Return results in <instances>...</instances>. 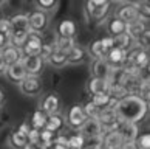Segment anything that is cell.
Masks as SVG:
<instances>
[{"mask_svg":"<svg viewBox=\"0 0 150 149\" xmlns=\"http://www.w3.org/2000/svg\"><path fill=\"white\" fill-rule=\"evenodd\" d=\"M82 110H84L87 120H98L101 115V109H98L91 101H88L85 104H82Z\"/></svg>","mask_w":150,"mask_h":149,"instance_id":"d590c367","label":"cell"},{"mask_svg":"<svg viewBox=\"0 0 150 149\" xmlns=\"http://www.w3.org/2000/svg\"><path fill=\"white\" fill-rule=\"evenodd\" d=\"M146 30H149V26H147L146 22H142V20H139V19H136V20L130 22V24H127L125 33L132 37V39H135V41H136L138 37H139Z\"/></svg>","mask_w":150,"mask_h":149,"instance_id":"484cf974","label":"cell"},{"mask_svg":"<svg viewBox=\"0 0 150 149\" xmlns=\"http://www.w3.org/2000/svg\"><path fill=\"white\" fill-rule=\"evenodd\" d=\"M104 5H110V0H87L85 2L87 8H98V6H104Z\"/></svg>","mask_w":150,"mask_h":149,"instance_id":"ee69618b","label":"cell"},{"mask_svg":"<svg viewBox=\"0 0 150 149\" xmlns=\"http://www.w3.org/2000/svg\"><path fill=\"white\" fill-rule=\"evenodd\" d=\"M45 149H68V146H67V135L57 134L56 140H54L50 146H47Z\"/></svg>","mask_w":150,"mask_h":149,"instance_id":"ab89813d","label":"cell"},{"mask_svg":"<svg viewBox=\"0 0 150 149\" xmlns=\"http://www.w3.org/2000/svg\"><path fill=\"white\" fill-rule=\"evenodd\" d=\"M56 39H53L51 42H45L43 41V43H42V51H40V56L43 58V59H48L50 56H51V54L56 51Z\"/></svg>","mask_w":150,"mask_h":149,"instance_id":"74e56055","label":"cell"},{"mask_svg":"<svg viewBox=\"0 0 150 149\" xmlns=\"http://www.w3.org/2000/svg\"><path fill=\"white\" fill-rule=\"evenodd\" d=\"M6 3H8V0H0V8H2V6H5Z\"/></svg>","mask_w":150,"mask_h":149,"instance_id":"11a10c76","label":"cell"},{"mask_svg":"<svg viewBox=\"0 0 150 149\" xmlns=\"http://www.w3.org/2000/svg\"><path fill=\"white\" fill-rule=\"evenodd\" d=\"M9 25H11V31H23L28 33L30 26H28V14L26 13H17L13 17H9Z\"/></svg>","mask_w":150,"mask_h":149,"instance_id":"7402d4cb","label":"cell"},{"mask_svg":"<svg viewBox=\"0 0 150 149\" xmlns=\"http://www.w3.org/2000/svg\"><path fill=\"white\" fill-rule=\"evenodd\" d=\"M47 64L50 65V67L56 68V70H60V68H65L67 65H68V61H67V53L64 51H59V50H56L51 56H50L47 59Z\"/></svg>","mask_w":150,"mask_h":149,"instance_id":"4316f807","label":"cell"},{"mask_svg":"<svg viewBox=\"0 0 150 149\" xmlns=\"http://www.w3.org/2000/svg\"><path fill=\"white\" fill-rule=\"evenodd\" d=\"M125 58H127V51L124 50H119L113 47L105 56V61L110 65V68H122L125 64Z\"/></svg>","mask_w":150,"mask_h":149,"instance_id":"e0dca14e","label":"cell"},{"mask_svg":"<svg viewBox=\"0 0 150 149\" xmlns=\"http://www.w3.org/2000/svg\"><path fill=\"white\" fill-rule=\"evenodd\" d=\"M25 149H40L39 145H34V143H28V145L25 146Z\"/></svg>","mask_w":150,"mask_h":149,"instance_id":"f5cc1de1","label":"cell"},{"mask_svg":"<svg viewBox=\"0 0 150 149\" xmlns=\"http://www.w3.org/2000/svg\"><path fill=\"white\" fill-rule=\"evenodd\" d=\"M64 118H65V124L74 132H79L81 128L87 121V117H85L84 110H82V104H74V106H71L67 110V113L64 115Z\"/></svg>","mask_w":150,"mask_h":149,"instance_id":"5b68a950","label":"cell"},{"mask_svg":"<svg viewBox=\"0 0 150 149\" xmlns=\"http://www.w3.org/2000/svg\"><path fill=\"white\" fill-rule=\"evenodd\" d=\"M101 43H102V47H104V50H105L107 53L115 47V41H113V37H110V36L102 37V39H101Z\"/></svg>","mask_w":150,"mask_h":149,"instance_id":"f6af8a7d","label":"cell"},{"mask_svg":"<svg viewBox=\"0 0 150 149\" xmlns=\"http://www.w3.org/2000/svg\"><path fill=\"white\" fill-rule=\"evenodd\" d=\"M26 138H28V143H34V145H39V130L31 128L30 132L26 134Z\"/></svg>","mask_w":150,"mask_h":149,"instance_id":"bcb514c9","label":"cell"},{"mask_svg":"<svg viewBox=\"0 0 150 149\" xmlns=\"http://www.w3.org/2000/svg\"><path fill=\"white\" fill-rule=\"evenodd\" d=\"M87 56H90L91 59H105L107 51L104 50L101 39H93L91 42H88V45L85 47Z\"/></svg>","mask_w":150,"mask_h":149,"instance_id":"cb8c5ba5","label":"cell"},{"mask_svg":"<svg viewBox=\"0 0 150 149\" xmlns=\"http://www.w3.org/2000/svg\"><path fill=\"white\" fill-rule=\"evenodd\" d=\"M22 64H23L28 76H40L43 73V70H45L47 61L40 54H37V56H23L22 58Z\"/></svg>","mask_w":150,"mask_h":149,"instance_id":"ba28073f","label":"cell"},{"mask_svg":"<svg viewBox=\"0 0 150 149\" xmlns=\"http://www.w3.org/2000/svg\"><path fill=\"white\" fill-rule=\"evenodd\" d=\"M121 149H138L136 145H135V141H125L124 145H122Z\"/></svg>","mask_w":150,"mask_h":149,"instance_id":"f907efd6","label":"cell"},{"mask_svg":"<svg viewBox=\"0 0 150 149\" xmlns=\"http://www.w3.org/2000/svg\"><path fill=\"white\" fill-rule=\"evenodd\" d=\"M26 36H28V33H23V31H11L9 34V43L14 47H22L23 45V42L26 39Z\"/></svg>","mask_w":150,"mask_h":149,"instance_id":"8d00e7d4","label":"cell"},{"mask_svg":"<svg viewBox=\"0 0 150 149\" xmlns=\"http://www.w3.org/2000/svg\"><path fill=\"white\" fill-rule=\"evenodd\" d=\"M90 101L96 106L98 109H108V107H113L116 104V99H113L110 96V93H101V95H93Z\"/></svg>","mask_w":150,"mask_h":149,"instance_id":"83f0119b","label":"cell"},{"mask_svg":"<svg viewBox=\"0 0 150 149\" xmlns=\"http://www.w3.org/2000/svg\"><path fill=\"white\" fill-rule=\"evenodd\" d=\"M98 121L101 123L104 132L116 130V129H118V126H119V121H118V118H116V115H115V112H113L112 107L101 110V115H99Z\"/></svg>","mask_w":150,"mask_h":149,"instance_id":"8fae6325","label":"cell"},{"mask_svg":"<svg viewBox=\"0 0 150 149\" xmlns=\"http://www.w3.org/2000/svg\"><path fill=\"white\" fill-rule=\"evenodd\" d=\"M54 39H56V48L59 51H64V53H68L71 48L74 47V39H68V37H57L54 34Z\"/></svg>","mask_w":150,"mask_h":149,"instance_id":"e575fe53","label":"cell"},{"mask_svg":"<svg viewBox=\"0 0 150 149\" xmlns=\"http://www.w3.org/2000/svg\"><path fill=\"white\" fill-rule=\"evenodd\" d=\"M88 70H90V75L93 78H102L107 79L110 75V65L107 64L105 59H91L90 65H88Z\"/></svg>","mask_w":150,"mask_h":149,"instance_id":"4fadbf2b","label":"cell"},{"mask_svg":"<svg viewBox=\"0 0 150 149\" xmlns=\"http://www.w3.org/2000/svg\"><path fill=\"white\" fill-rule=\"evenodd\" d=\"M102 137H90L85 138V149H101Z\"/></svg>","mask_w":150,"mask_h":149,"instance_id":"60d3db41","label":"cell"},{"mask_svg":"<svg viewBox=\"0 0 150 149\" xmlns=\"http://www.w3.org/2000/svg\"><path fill=\"white\" fill-rule=\"evenodd\" d=\"M30 129H31L30 123H28V121H23V123H20V124L17 126V129H16V130H19L20 134L26 135V134H28V132H30Z\"/></svg>","mask_w":150,"mask_h":149,"instance_id":"7dc6e473","label":"cell"},{"mask_svg":"<svg viewBox=\"0 0 150 149\" xmlns=\"http://www.w3.org/2000/svg\"><path fill=\"white\" fill-rule=\"evenodd\" d=\"M79 132L85 138H90V137H102V134H104L102 126L98 120H87Z\"/></svg>","mask_w":150,"mask_h":149,"instance_id":"44dd1931","label":"cell"},{"mask_svg":"<svg viewBox=\"0 0 150 149\" xmlns=\"http://www.w3.org/2000/svg\"><path fill=\"white\" fill-rule=\"evenodd\" d=\"M0 117H2V107H0Z\"/></svg>","mask_w":150,"mask_h":149,"instance_id":"9f6ffc18","label":"cell"},{"mask_svg":"<svg viewBox=\"0 0 150 149\" xmlns=\"http://www.w3.org/2000/svg\"><path fill=\"white\" fill-rule=\"evenodd\" d=\"M34 5H36V9L43 11V13L51 16L59 8V0H34Z\"/></svg>","mask_w":150,"mask_h":149,"instance_id":"f546056e","label":"cell"},{"mask_svg":"<svg viewBox=\"0 0 150 149\" xmlns=\"http://www.w3.org/2000/svg\"><path fill=\"white\" fill-rule=\"evenodd\" d=\"M125 64L132 65V67H135L141 71H146L147 67H149V50H144V48H141L139 45L135 43V45L127 51Z\"/></svg>","mask_w":150,"mask_h":149,"instance_id":"7a4b0ae2","label":"cell"},{"mask_svg":"<svg viewBox=\"0 0 150 149\" xmlns=\"http://www.w3.org/2000/svg\"><path fill=\"white\" fill-rule=\"evenodd\" d=\"M125 28H127V24H124L119 19H116L115 16L107 19V33L110 37H118L121 34H124Z\"/></svg>","mask_w":150,"mask_h":149,"instance_id":"d4e9b609","label":"cell"},{"mask_svg":"<svg viewBox=\"0 0 150 149\" xmlns=\"http://www.w3.org/2000/svg\"><path fill=\"white\" fill-rule=\"evenodd\" d=\"M67 61H68V65H81L87 61V51L85 47L79 45V43H74V47L67 53Z\"/></svg>","mask_w":150,"mask_h":149,"instance_id":"ac0fdd59","label":"cell"},{"mask_svg":"<svg viewBox=\"0 0 150 149\" xmlns=\"http://www.w3.org/2000/svg\"><path fill=\"white\" fill-rule=\"evenodd\" d=\"M85 89H87V92H88V95H90V96L101 95V93H110L108 81L102 79V78H93V76H90V79L87 81Z\"/></svg>","mask_w":150,"mask_h":149,"instance_id":"7c38bea8","label":"cell"},{"mask_svg":"<svg viewBox=\"0 0 150 149\" xmlns=\"http://www.w3.org/2000/svg\"><path fill=\"white\" fill-rule=\"evenodd\" d=\"M0 53H2V56H3V59H5V62H6V65L20 62L22 58H23L22 50H20L19 47L11 45V43H8L6 47H3L2 50H0Z\"/></svg>","mask_w":150,"mask_h":149,"instance_id":"d6986e66","label":"cell"},{"mask_svg":"<svg viewBox=\"0 0 150 149\" xmlns=\"http://www.w3.org/2000/svg\"><path fill=\"white\" fill-rule=\"evenodd\" d=\"M17 87L22 95L28 98H36V96H40V93L43 90V82L40 79V76H26Z\"/></svg>","mask_w":150,"mask_h":149,"instance_id":"8992f818","label":"cell"},{"mask_svg":"<svg viewBox=\"0 0 150 149\" xmlns=\"http://www.w3.org/2000/svg\"><path fill=\"white\" fill-rule=\"evenodd\" d=\"M37 109L42 110L47 115H53V113H59L62 112V101L60 96L56 92H48L45 95H42L37 101Z\"/></svg>","mask_w":150,"mask_h":149,"instance_id":"3957f363","label":"cell"},{"mask_svg":"<svg viewBox=\"0 0 150 149\" xmlns=\"http://www.w3.org/2000/svg\"><path fill=\"white\" fill-rule=\"evenodd\" d=\"M124 138L118 130H110L102 134V146L101 149H121L124 145Z\"/></svg>","mask_w":150,"mask_h":149,"instance_id":"9a60e30c","label":"cell"},{"mask_svg":"<svg viewBox=\"0 0 150 149\" xmlns=\"http://www.w3.org/2000/svg\"><path fill=\"white\" fill-rule=\"evenodd\" d=\"M113 16H115L116 19L122 20L124 24H130V22L138 19V11H136V6L133 3L124 2V3H119L118 5V8L115 9Z\"/></svg>","mask_w":150,"mask_h":149,"instance_id":"30bf717a","label":"cell"},{"mask_svg":"<svg viewBox=\"0 0 150 149\" xmlns=\"http://www.w3.org/2000/svg\"><path fill=\"white\" fill-rule=\"evenodd\" d=\"M3 76L6 78V81L9 82V84L19 86L28 75H26L25 67H23V64H22V61H20V62H16V64L8 65L6 70H5V75Z\"/></svg>","mask_w":150,"mask_h":149,"instance_id":"9c48e42d","label":"cell"},{"mask_svg":"<svg viewBox=\"0 0 150 149\" xmlns=\"http://www.w3.org/2000/svg\"><path fill=\"white\" fill-rule=\"evenodd\" d=\"M112 2H115V3H124V2H127V0H110V3Z\"/></svg>","mask_w":150,"mask_h":149,"instance_id":"db71d44e","label":"cell"},{"mask_svg":"<svg viewBox=\"0 0 150 149\" xmlns=\"http://www.w3.org/2000/svg\"><path fill=\"white\" fill-rule=\"evenodd\" d=\"M28 145V138L26 135L20 134L19 130H13L8 137V146L11 149H25V146Z\"/></svg>","mask_w":150,"mask_h":149,"instance_id":"f1b7e54d","label":"cell"},{"mask_svg":"<svg viewBox=\"0 0 150 149\" xmlns=\"http://www.w3.org/2000/svg\"><path fill=\"white\" fill-rule=\"evenodd\" d=\"M9 43V36L8 34H3V33H0V50L3 47H6Z\"/></svg>","mask_w":150,"mask_h":149,"instance_id":"c3c4849f","label":"cell"},{"mask_svg":"<svg viewBox=\"0 0 150 149\" xmlns=\"http://www.w3.org/2000/svg\"><path fill=\"white\" fill-rule=\"evenodd\" d=\"M135 145H136L138 149H150V135L147 132L139 134L135 140Z\"/></svg>","mask_w":150,"mask_h":149,"instance_id":"f35d334b","label":"cell"},{"mask_svg":"<svg viewBox=\"0 0 150 149\" xmlns=\"http://www.w3.org/2000/svg\"><path fill=\"white\" fill-rule=\"evenodd\" d=\"M119 123H130L139 124L147 120L149 113V101L141 98L138 93L133 95H124L119 98L116 104L112 107Z\"/></svg>","mask_w":150,"mask_h":149,"instance_id":"6da1fadb","label":"cell"},{"mask_svg":"<svg viewBox=\"0 0 150 149\" xmlns=\"http://www.w3.org/2000/svg\"><path fill=\"white\" fill-rule=\"evenodd\" d=\"M121 137L124 138V141H135L136 137L139 135V128L138 124H130V123H119L118 129Z\"/></svg>","mask_w":150,"mask_h":149,"instance_id":"603a6c76","label":"cell"},{"mask_svg":"<svg viewBox=\"0 0 150 149\" xmlns=\"http://www.w3.org/2000/svg\"><path fill=\"white\" fill-rule=\"evenodd\" d=\"M65 128V118L62 112L59 113H53V115H48L47 117V123H45V128L50 132H54V134H60V130Z\"/></svg>","mask_w":150,"mask_h":149,"instance_id":"ffe728a7","label":"cell"},{"mask_svg":"<svg viewBox=\"0 0 150 149\" xmlns=\"http://www.w3.org/2000/svg\"><path fill=\"white\" fill-rule=\"evenodd\" d=\"M68 149H85V137L81 132H74L73 135L67 137Z\"/></svg>","mask_w":150,"mask_h":149,"instance_id":"1f68e13d","label":"cell"},{"mask_svg":"<svg viewBox=\"0 0 150 149\" xmlns=\"http://www.w3.org/2000/svg\"><path fill=\"white\" fill-rule=\"evenodd\" d=\"M110 5H104V6H98V8H87L85 6V14L88 16V19L91 22L101 25L104 22H107V19L110 17Z\"/></svg>","mask_w":150,"mask_h":149,"instance_id":"5bb4252c","label":"cell"},{"mask_svg":"<svg viewBox=\"0 0 150 149\" xmlns=\"http://www.w3.org/2000/svg\"><path fill=\"white\" fill-rule=\"evenodd\" d=\"M149 41H150V31L149 30H146L142 33V34L138 37V39L135 41L136 42V45H139L141 48H144V50H149Z\"/></svg>","mask_w":150,"mask_h":149,"instance_id":"b9f144b4","label":"cell"},{"mask_svg":"<svg viewBox=\"0 0 150 149\" xmlns=\"http://www.w3.org/2000/svg\"><path fill=\"white\" fill-rule=\"evenodd\" d=\"M5 99H6V96H5V92L2 90V87H0V107H3Z\"/></svg>","mask_w":150,"mask_h":149,"instance_id":"816d5d0a","label":"cell"},{"mask_svg":"<svg viewBox=\"0 0 150 149\" xmlns=\"http://www.w3.org/2000/svg\"><path fill=\"white\" fill-rule=\"evenodd\" d=\"M6 67H8V65H6V62H5L2 53H0V76L5 75V70H6Z\"/></svg>","mask_w":150,"mask_h":149,"instance_id":"681fc988","label":"cell"},{"mask_svg":"<svg viewBox=\"0 0 150 149\" xmlns=\"http://www.w3.org/2000/svg\"><path fill=\"white\" fill-rule=\"evenodd\" d=\"M56 137H57V134H54V132H50L47 129H40L39 130V146L45 149L47 146H50L56 140Z\"/></svg>","mask_w":150,"mask_h":149,"instance_id":"836d02e7","label":"cell"},{"mask_svg":"<svg viewBox=\"0 0 150 149\" xmlns=\"http://www.w3.org/2000/svg\"><path fill=\"white\" fill-rule=\"evenodd\" d=\"M76 33H77L76 22L71 20V19H64V20H60L57 24L56 33H54V34H56L57 37H68V39H74Z\"/></svg>","mask_w":150,"mask_h":149,"instance_id":"2e32d148","label":"cell"},{"mask_svg":"<svg viewBox=\"0 0 150 149\" xmlns=\"http://www.w3.org/2000/svg\"><path fill=\"white\" fill-rule=\"evenodd\" d=\"M0 33L3 34H11V25H9V19L8 17H0Z\"/></svg>","mask_w":150,"mask_h":149,"instance_id":"7bdbcfd3","label":"cell"},{"mask_svg":"<svg viewBox=\"0 0 150 149\" xmlns=\"http://www.w3.org/2000/svg\"><path fill=\"white\" fill-rule=\"evenodd\" d=\"M51 24V16L43 13V11L34 9L33 13L28 14V26L31 33H37V34H43Z\"/></svg>","mask_w":150,"mask_h":149,"instance_id":"277c9868","label":"cell"},{"mask_svg":"<svg viewBox=\"0 0 150 149\" xmlns=\"http://www.w3.org/2000/svg\"><path fill=\"white\" fill-rule=\"evenodd\" d=\"M113 41H115V47L119 48V50H124V51H129V50L136 43L135 39H132L127 33H124V34H121L118 37H113Z\"/></svg>","mask_w":150,"mask_h":149,"instance_id":"d6a6232c","label":"cell"},{"mask_svg":"<svg viewBox=\"0 0 150 149\" xmlns=\"http://www.w3.org/2000/svg\"><path fill=\"white\" fill-rule=\"evenodd\" d=\"M42 43H43V34H37V33L28 31V36L20 47L22 54L23 56H37L42 51Z\"/></svg>","mask_w":150,"mask_h":149,"instance_id":"52a82bcc","label":"cell"},{"mask_svg":"<svg viewBox=\"0 0 150 149\" xmlns=\"http://www.w3.org/2000/svg\"><path fill=\"white\" fill-rule=\"evenodd\" d=\"M28 123H30V126H31L33 129H37V130H40V129H43V128H45V123H47V115L43 113L42 110L36 109L34 112H33V115L30 117Z\"/></svg>","mask_w":150,"mask_h":149,"instance_id":"4dcf8cb0","label":"cell"}]
</instances>
